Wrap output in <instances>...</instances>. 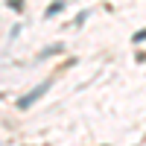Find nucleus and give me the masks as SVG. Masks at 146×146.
<instances>
[{"mask_svg":"<svg viewBox=\"0 0 146 146\" xmlns=\"http://www.w3.org/2000/svg\"><path fill=\"white\" fill-rule=\"evenodd\" d=\"M67 6V0H56V3H50L47 6V12H44V18H53V15H58V12H62Z\"/></svg>","mask_w":146,"mask_h":146,"instance_id":"obj_2","label":"nucleus"},{"mask_svg":"<svg viewBox=\"0 0 146 146\" xmlns=\"http://www.w3.org/2000/svg\"><path fill=\"white\" fill-rule=\"evenodd\" d=\"M131 41H135V44H140V41H146V29H140V32H135V35H131Z\"/></svg>","mask_w":146,"mask_h":146,"instance_id":"obj_3","label":"nucleus"},{"mask_svg":"<svg viewBox=\"0 0 146 146\" xmlns=\"http://www.w3.org/2000/svg\"><path fill=\"white\" fill-rule=\"evenodd\" d=\"M85 21H88V12H79V15H76V21H73V23H76V27H82Z\"/></svg>","mask_w":146,"mask_h":146,"instance_id":"obj_4","label":"nucleus"},{"mask_svg":"<svg viewBox=\"0 0 146 146\" xmlns=\"http://www.w3.org/2000/svg\"><path fill=\"white\" fill-rule=\"evenodd\" d=\"M50 85H53V82L47 79V82H41V85H38V88H32V91H29L27 96H21V100H18V108H21V111H27V108H29L32 102H38L41 96H44L47 91H50Z\"/></svg>","mask_w":146,"mask_h":146,"instance_id":"obj_1","label":"nucleus"}]
</instances>
